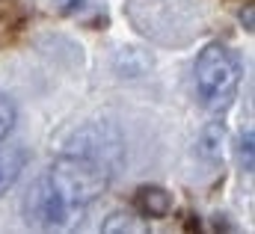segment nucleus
<instances>
[{
    "label": "nucleus",
    "mask_w": 255,
    "mask_h": 234,
    "mask_svg": "<svg viewBox=\"0 0 255 234\" xmlns=\"http://www.w3.org/2000/svg\"><path fill=\"white\" fill-rule=\"evenodd\" d=\"M241 59L226 45H208L196 59V86L211 110H226L241 86Z\"/></svg>",
    "instance_id": "1"
},
{
    "label": "nucleus",
    "mask_w": 255,
    "mask_h": 234,
    "mask_svg": "<svg viewBox=\"0 0 255 234\" xmlns=\"http://www.w3.org/2000/svg\"><path fill=\"white\" fill-rule=\"evenodd\" d=\"M24 214H27V223L39 229H65L74 220V214H80V208H74L65 199L63 190L54 184V178L42 175L27 193Z\"/></svg>",
    "instance_id": "2"
},
{
    "label": "nucleus",
    "mask_w": 255,
    "mask_h": 234,
    "mask_svg": "<svg viewBox=\"0 0 255 234\" xmlns=\"http://www.w3.org/2000/svg\"><path fill=\"white\" fill-rule=\"evenodd\" d=\"M57 6L68 18H74L77 24H86V27H104L107 24L104 0H57Z\"/></svg>",
    "instance_id": "3"
},
{
    "label": "nucleus",
    "mask_w": 255,
    "mask_h": 234,
    "mask_svg": "<svg viewBox=\"0 0 255 234\" xmlns=\"http://www.w3.org/2000/svg\"><path fill=\"white\" fill-rule=\"evenodd\" d=\"M136 205H139L142 214H148V217H166L169 208H172V199H169V193L160 190V187H142L139 196H136Z\"/></svg>",
    "instance_id": "4"
},
{
    "label": "nucleus",
    "mask_w": 255,
    "mask_h": 234,
    "mask_svg": "<svg viewBox=\"0 0 255 234\" xmlns=\"http://www.w3.org/2000/svg\"><path fill=\"white\" fill-rule=\"evenodd\" d=\"M21 166H24V154L18 148H0V190L12 187Z\"/></svg>",
    "instance_id": "5"
},
{
    "label": "nucleus",
    "mask_w": 255,
    "mask_h": 234,
    "mask_svg": "<svg viewBox=\"0 0 255 234\" xmlns=\"http://www.w3.org/2000/svg\"><path fill=\"white\" fill-rule=\"evenodd\" d=\"M116 229H125V232H142V226L136 223L133 214H113V217L104 223V232H116Z\"/></svg>",
    "instance_id": "6"
},
{
    "label": "nucleus",
    "mask_w": 255,
    "mask_h": 234,
    "mask_svg": "<svg viewBox=\"0 0 255 234\" xmlns=\"http://www.w3.org/2000/svg\"><path fill=\"white\" fill-rule=\"evenodd\" d=\"M12 124H15V107L6 95H0V139L12 130Z\"/></svg>",
    "instance_id": "7"
}]
</instances>
